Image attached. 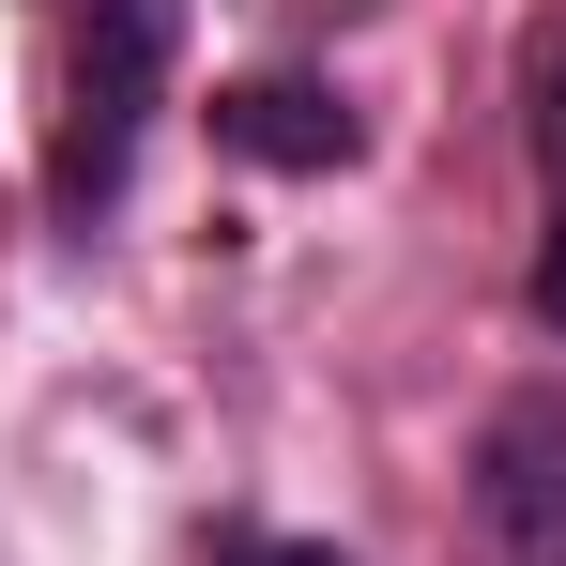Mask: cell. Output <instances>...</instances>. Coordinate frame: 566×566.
<instances>
[{"label":"cell","mask_w":566,"mask_h":566,"mask_svg":"<svg viewBox=\"0 0 566 566\" xmlns=\"http://www.w3.org/2000/svg\"><path fill=\"white\" fill-rule=\"evenodd\" d=\"M521 77H536V154H552V185H566V15H536Z\"/></svg>","instance_id":"obj_4"},{"label":"cell","mask_w":566,"mask_h":566,"mask_svg":"<svg viewBox=\"0 0 566 566\" xmlns=\"http://www.w3.org/2000/svg\"><path fill=\"white\" fill-rule=\"evenodd\" d=\"M474 521L505 566H566V398L552 382L474 429Z\"/></svg>","instance_id":"obj_2"},{"label":"cell","mask_w":566,"mask_h":566,"mask_svg":"<svg viewBox=\"0 0 566 566\" xmlns=\"http://www.w3.org/2000/svg\"><path fill=\"white\" fill-rule=\"evenodd\" d=\"M521 291H536V322L566 337V185H552V230H536V276H521Z\"/></svg>","instance_id":"obj_5"},{"label":"cell","mask_w":566,"mask_h":566,"mask_svg":"<svg viewBox=\"0 0 566 566\" xmlns=\"http://www.w3.org/2000/svg\"><path fill=\"white\" fill-rule=\"evenodd\" d=\"M291 15H353V0H291Z\"/></svg>","instance_id":"obj_7"},{"label":"cell","mask_w":566,"mask_h":566,"mask_svg":"<svg viewBox=\"0 0 566 566\" xmlns=\"http://www.w3.org/2000/svg\"><path fill=\"white\" fill-rule=\"evenodd\" d=\"M214 154H245V169H353L368 123L322 93V77L276 62V77H230V93H214Z\"/></svg>","instance_id":"obj_3"},{"label":"cell","mask_w":566,"mask_h":566,"mask_svg":"<svg viewBox=\"0 0 566 566\" xmlns=\"http://www.w3.org/2000/svg\"><path fill=\"white\" fill-rule=\"evenodd\" d=\"M199 566H337V552H276V536H214Z\"/></svg>","instance_id":"obj_6"},{"label":"cell","mask_w":566,"mask_h":566,"mask_svg":"<svg viewBox=\"0 0 566 566\" xmlns=\"http://www.w3.org/2000/svg\"><path fill=\"white\" fill-rule=\"evenodd\" d=\"M154 77H169V0H93V46H77V123H62V169H46V199H62V214H107V199H123L138 123H154Z\"/></svg>","instance_id":"obj_1"}]
</instances>
